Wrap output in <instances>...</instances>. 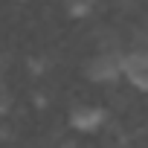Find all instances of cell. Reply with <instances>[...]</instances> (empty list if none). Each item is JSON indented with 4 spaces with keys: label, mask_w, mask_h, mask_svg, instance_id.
Wrapping results in <instances>:
<instances>
[{
    "label": "cell",
    "mask_w": 148,
    "mask_h": 148,
    "mask_svg": "<svg viewBox=\"0 0 148 148\" xmlns=\"http://www.w3.org/2000/svg\"><path fill=\"white\" fill-rule=\"evenodd\" d=\"M84 76L96 84H110L122 76V52L119 49H99L87 58Z\"/></svg>",
    "instance_id": "cell-1"
},
{
    "label": "cell",
    "mask_w": 148,
    "mask_h": 148,
    "mask_svg": "<svg viewBox=\"0 0 148 148\" xmlns=\"http://www.w3.org/2000/svg\"><path fill=\"white\" fill-rule=\"evenodd\" d=\"M105 148H134L131 142H125V139H113V142H108Z\"/></svg>",
    "instance_id": "cell-8"
},
{
    "label": "cell",
    "mask_w": 148,
    "mask_h": 148,
    "mask_svg": "<svg viewBox=\"0 0 148 148\" xmlns=\"http://www.w3.org/2000/svg\"><path fill=\"white\" fill-rule=\"evenodd\" d=\"M148 70V47L145 44H134L131 49L122 52V76L131 79L136 73H145Z\"/></svg>",
    "instance_id": "cell-3"
},
{
    "label": "cell",
    "mask_w": 148,
    "mask_h": 148,
    "mask_svg": "<svg viewBox=\"0 0 148 148\" xmlns=\"http://www.w3.org/2000/svg\"><path fill=\"white\" fill-rule=\"evenodd\" d=\"M49 148H79V142H73V139H55Z\"/></svg>",
    "instance_id": "cell-7"
},
{
    "label": "cell",
    "mask_w": 148,
    "mask_h": 148,
    "mask_svg": "<svg viewBox=\"0 0 148 148\" xmlns=\"http://www.w3.org/2000/svg\"><path fill=\"white\" fill-rule=\"evenodd\" d=\"M79 148H87V145H79Z\"/></svg>",
    "instance_id": "cell-11"
},
{
    "label": "cell",
    "mask_w": 148,
    "mask_h": 148,
    "mask_svg": "<svg viewBox=\"0 0 148 148\" xmlns=\"http://www.w3.org/2000/svg\"><path fill=\"white\" fill-rule=\"evenodd\" d=\"M9 108H12V99H9V93H3V96H0V122L6 119V113H9Z\"/></svg>",
    "instance_id": "cell-6"
},
{
    "label": "cell",
    "mask_w": 148,
    "mask_h": 148,
    "mask_svg": "<svg viewBox=\"0 0 148 148\" xmlns=\"http://www.w3.org/2000/svg\"><path fill=\"white\" fill-rule=\"evenodd\" d=\"M15 148H29V145H15Z\"/></svg>",
    "instance_id": "cell-10"
},
{
    "label": "cell",
    "mask_w": 148,
    "mask_h": 148,
    "mask_svg": "<svg viewBox=\"0 0 148 148\" xmlns=\"http://www.w3.org/2000/svg\"><path fill=\"white\" fill-rule=\"evenodd\" d=\"M47 67H49L47 55H29V73H32V76H44Z\"/></svg>",
    "instance_id": "cell-4"
},
{
    "label": "cell",
    "mask_w": 148,
    "mask_h": 148,
    "mask_svg": "<svg viewBox=\"0 0 148 148\" xmlns=\"http://www.w3.org/2000/svg\"><path fill=\"white\" fill-rule=\"evenodd\" d=\"M105 119H108L105 108L90 105V102H84V105H73L70 113H67V125H70L73 131H79V134H96V131L105 125Z\"/></svg>",
    "instance_id": "cell-2"
},
{
    "label": "cell",
    "mask_w": 148,
    "mask_h": 148,
    "mask_svg": "<svg viewBox=\"0 0 148 148\" xmlns=\"http://www.w3.org/2000/svg\"><path fill=\"white\" fill-rule=\"evenodd\" d=\"M6 93V79H3V70H0V96Z\"/></svg>",
    "instance_id": "cell-9"
},
{
    "label": "cell",
    "mask_w": 148,
    "mask_h": 148,
    "mask_svg": "<svg viewBox=\"0 0 148 148\" xmlns=\"http://www.w3.org/2000/svg\"><path fill=\"white\" fill-rule=\"evenodd\" d=\"M67 12H70L73 18H87V15L93 12V3H70Z\"/></svg>",
    "instance_id": "cell-5"
}]
</instances>
